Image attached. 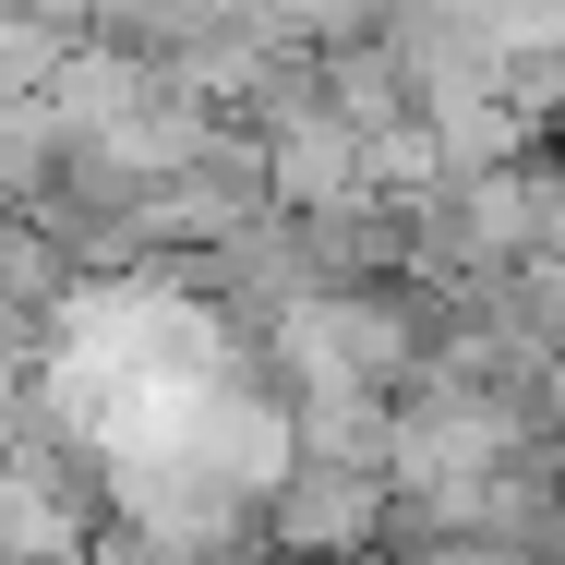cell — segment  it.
<instances>
[{
    "mask_svg": "<svg viewBox=\"0 0 565 565\" xmlns=\"http://www.w3.org/2000/svg\"><path fill=\"white\" fill-rule=\"evenodd\" d=\"M181 565H265V554H181Z\"/></svg>",
    "mask_w": 565,
    "mask_h": 565,
    "instance_id": "cell-2",
    "label": "cell"
},
{
    "mask_svg": "<svg viewBox=\"0 0 565 565\" xmlns=\"http://www.w3.org/2000/svg\"><path fill=\"white\" fill-rule=\"evenodd\" d=\"M385 481L373 469H301L277 457L265 481V565H373L385 554Z\"/></svg>",
    "mask_w": 565,
    "mask_h": 565,
    "instance_id": "cell-1",
    "label": "cell"
}]
</instances>
